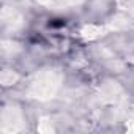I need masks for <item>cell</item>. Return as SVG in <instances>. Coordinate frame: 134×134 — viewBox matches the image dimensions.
<instances>
[{
  "label": "cell",
  "mask_w": 134,
  "mask_h": 134,
  "mask_svg": "<svg viewBox=\"0 0 134 134\" xmlns=\"http://www.w3.org/2000/svg\"><path fill=\"white\" fill-rule=\"evenodd\" d=\"M126 129H128V131H131V132H134V118H131V120L128 121V126H126Z\"/></svg>",
  "instance_id": "10"
},
{
  "label": "cell",
  "mask_w": 134,
  "mask_h": 134,
  "mask_svg": "<svg viewBox=\"0 0 134 134\" xmlns=\"http://www.w3.org/2000/svg\"><path fill=\"white\" fill-rule=\"evenodd\" d=\"M62 79H63V76L57 70H41L29 82L27 95L30 98H35L40 101L51 99L60 88Z\"/></svg>",
  "instance_id": "1"
},
{
  "label": "cell",
  "mask_w": 134,
  "mask_h": 134,
  "mask_svg": "<svg viewBox=\"0 0 134 134\" xmlns=\"http://www.w3.org/2000/svg\"><path fill=\"white\" fill-rule=\"evenodd\" d=\"M0 131L3 134L19 132L24 129V115L19 107L16 106H7L2 110V118H0Z\"/></svg>",
  "instance_id": "3"
},
{
  "label": "cell",
  "mask_w": 134,
  "mask_h": 134,
  "mask_svg": "<svg viewBox=\"0 0 134 134\" xmlns=\"http://www.w3.org/2000/svg\"><path fill=\"white\" fill-rule=\"evenodd\" d=\"M38 3L51 8H62V7H71L76 3H81L82 0H36Z\"/></svg>",
  "instance_id": "6"
},
{
  "label": "cell",
  "mask_w": 134,
  "mask_h": 134,
  "mask_svg": "<svg viewBox=\"0 0 134 134\" xmlns=\"http://www.w3.org/2000/svg\"><path fill=\"white\" fill-rule=\"evenodd\" d=\"M96 103L98 107L109 109L112 114L118 115L125 106V92L117 82H106L96 93Z\"/></svg>",
  "instance_id": "2"
},
{
  "label": "cell",
  "mask_w": 134,
  "mask_h": 134,
  "mask_svg": "<svg viewBox=\"0 0 134 134\" xmlns=\"http://www.w3.org/2000/svg\"><path fill=\"white\" fill-rule=\"evenodd\" d=\"M2 24L8 30H16V29H21L22 27L24 19H22V14L18 10L10 8V7H5L2 10Z\"/></svg>",
  "instance_id": "4"
},
{
  "label": "cell",
  "mask_w": 134,
  "mask_h": 134,
  "mask_svg": "<svg viewBox=\"0 0 134 134\" xmlns=\"http://www.w3.org/2000/svg\"><path fill=\"white\" fill-rule=\"evenodd\" d=\"M38 131L40 132H52L54 131V128H52V120H49V118H41L40 120V125H38Z\"/></svg>",
  "instance_id": "8"
},
{
  "label": "cell",
  "mask_w": 134,
  "mask_h": 134,
  "mask_svg": "<svg viewBox=\"0 0 134 134\" xmlns=\"http://www.w3.org/2000/svg\"><path fill=\"white\" fill-rule=\"evenodd\" d=\"M18 79H19V76L11 70H5V71H2V74H0V82L3 85H13V84L18 82Z\"/></svg>",
  "instance_id": "7"
},
{
  "label": "cell",
  "mask_w": 134,
  "mask_h": 134,
  "mask_svg": "<svg viewBox=\"0 0 134 134\" xmlns=\"http://www.w3.org/2000/svg\"><path fill=\"white\" fill-rule=\"evenodd\" d=\"M118 7L126 11H131L134 10V0H118Z\"/></svg>",
  "instance_id": "9"
},
{
  "label": "cell",
  "mask_w": 134,
  "mask_h": 134,
  "mask_svg": "<svg viewBox=\"0 0 134 134\" xmlns=\"http://www.w3.org/2000/svg\"><path fill=\"white\" fill-rule=\"evenodd\" d=\"M104 32H107V25H87L81 30V35L85 40H95Z\"/></svg>",
  "instance_id": "5"
}]
</instances>
